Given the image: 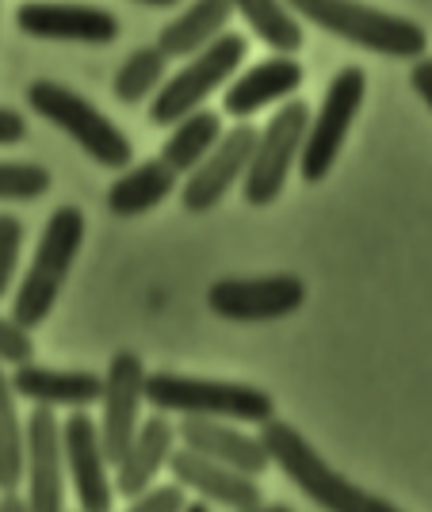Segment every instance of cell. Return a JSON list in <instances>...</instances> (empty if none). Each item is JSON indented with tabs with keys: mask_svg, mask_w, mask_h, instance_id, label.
<instances>
[{
	"mask_svg": "<svg viewBox=\"0 0 432 512\" xmlns=\"http://www.w3.org/2000/svg\"><path fill=\"white\" fill-rule=\"evenodd\" d=\"M303 65L295 62L291 54H272L264 62H253L245 73H238L226 92H222V111L238 123H249L257 111L291 100L303 88Z\"/></svg>",
	"mask_w": 432,
	"mask_h": 512,
	"instance_id": "15",
	"label": "cell"
},
{
	"mask_svg": "<svg viewBox=\"0 0 432 512\" xmlns=\"http://www.w3.org/2000/svg\"><path fill=\"white\" fill-rule=\"evenodd\" d=\"M234 512H295V509H291V505H264V501H260L253 509H234Z\"/></svg>",
	"mask_w": 432,
	"mask_h": 512,
	"instance_id": "33",
	"label": "cell"
},
{
	"mask_svg": "<svg viewBox=\"0 0 432 512\" xmlns=\"http://www.w3.org/2000/svg\"><path fill=\"white\" fill-rule=\"evenodd\" d=\"M50 192V172L35 161H0V203H31Z\"/></svg>",
	"mask_w": 432,
	"mask_h": 512,
	"instance_id": "26",
	"label": "cell"
},
{
	"mask_svg": "<svg viewBox=\"0 0 432 512\" xmlns=\"http://www.w3.org/2000/svg\"><path fill=\"white\" fill-rule=\"evenodd\" d=\"M306 283L295 272H272V276H230L215 279L207 287L211 314L226 321H280L303 310Z\"/></svg>",
	"mask_w": 432,
	"mask_h": 512,
	"instance_id": "9",
	"label": "cell"
},
{
	"mask_svg": "<svg viewBox=\"0 0 432 512\" xmlns=\"http://www.w3.org/2000/svg\"><path fill=\"white\" fill-rule=\"evenodd\" d=\"M27 138V119L12 107H0V146H16Z\"/></svg>",
	"mask_w": 432,
	"mask_h": 512,
	"instance_id": "30",
	"label": "cell"
},
{
	"mask_svg": "<svg viewBox=\"0 0 432 512\" xmlns=\"http://www.w3.org/2000/svg\"><path fill=\"white\" fill-rule=\"evenodd\" d=\"M260 440L272 455V467L283 470V478L303 490L318 509L325 512H406L394 501L379 497V493L364 490L356 482H348L341 470H333L314 444L306 440L295 425H287L280 417H272L268 425H260Z\"/></svg>",
	"mask_w": 432,
	"mask_h": 512,
	"instance_id": "1",
	"label": "cell"
},
{
	"mask_svg": "<svg viewBox=\"0 0 432 512\" xmlns=\"http://www.w3.org/2000/svg\"><path fill=\"white\" fill-rule=\"evenodd\" d=\"M249 58V39L238 31H222L207 50H199L188 58L184 69H176L165 77V85L157 88L150 104L153 127H176L184 115H192L207 104L222 85L234 81L241 65Z\"/></svg>",
	"mask_w": 432,
	"mask_h": 512,
	"instance_id": "5",
	"label": "cell"
},
{
	"mask_svg": "<svg viewBox=\"0 0 432 512\" xmlns=\"http://www.w3.org/2000/svg\"><path fill=\"white\" fill-rule=\"evenodd\" d=\"M16 27L46 43L108 46L119 39V20L96 4H65V0H27L16 8Z\"/></svg>",
	"mask_w": 432,
	"mask_h": 512,
	"instance_id": "14",
	"label": "cell"
},
{
	"mask_svg": "<svg viewBox=\"0 0 432 512\" xmlns=\"http://www.w3.org/2000/svg\"><path fill=\"white\" fill-rule=\"evenodd\" d=\"M138 4H146V8H176L180 0H138Z\"/></svg>",
	"mask_w": 432,
	"mask_h": 512,
	"instance_id": "34",
	"label": "cell"
},
{
	"mask_svg": "<svg viewBox=\"0 0 432 512\" xmlns=\"http://www.w3.org/2000/svg\"><path fill=\"white\" fill-rule=\"evenodd\" d=\"M169 470H173V482L180 490H192L195 497H203L207 505H222V509H253L264 501L257 478L241 474V470H230L199 455L192 448H176L173 459H169Z\"/></svg>",
	"mask_w": 432,
	"mask_h": 512,
	"instance_id": "16",
	"label": "cell"
},
{
	"mask_svg": "<svg viewBox=\"0 0 432 512\" xmlns=\"http://www.w3.org/2000/svg\"><path fill=\"white\" fill-rule=\"evenodd\" d=\"M23 440V478H27V512H65V451L62 421L50 406H39L27 421Z\"/></svg>",
	"mask_w": 432,
	"mask_h": 512,
	"instance_id": "12",
	"label": "cell"
},
{
	"mask_svg": "<svg viewBox=\"0 0 432 512\" xmlns=\"http://www.w3.org/2000/svg\"><path fill=\"white\" fill-rule=\"evenodd\" d=\"M165 77H169V58L157 46H142V50H134L127 62L119 65V73L111 81V92L123 104H142V100L157 96V88L165 85Z\"/></svg>",
	"mask_w": 432,
	"mask_h": 512,
	"instance_id": "25",
	"label": "cell"
},
{
	"mask_svg": "<svg viewBox=\"0 0 432 512\" xmlns=\"http://www.w3.org/2000/svg\"><path fill=\"white\" fill-rule=\"evenodd\" d=\"M27 104L35 115H43L46 123H54L62 134H69L96 165L130 169V157H134L130 138L81 92L58 85V81H31L27 85Z\"/></svg>",
	"mask_w": 432,
	"mask_h": 512,
	"instance_id": "6",
	"label": "cell"
},
{
	"mask_svg": "<svg viewBox=\"0 0 432 512\" xmlns=\"http://www.w3.org/2000/svg\"><path fill=\"white\" fill-rule=\"evenodd\" d=\"M410 85H413V92L429 104V111H432V58H417L413 62V69H410Z\"/></svg>",
	"mask_w": 432,
	"mask_h": 512,
	"instance_id": "31",
	"label": "cell"
},
{
	"mask_svg": "<svg viewBox=\"0 0 432 512\" xmlns=\"http://www.w3.org/2000/svg\"><path fill=\"white\" fill-rule=\"evenodd\" d=\"M230 8L253 27L260 43L272 46L276 54H295L303 46V23L295 20V12L283 0H230Z\"/></svg>",
	"mask_w": 432,
	"mask_h": 512,
	"instance_id": "23",
	"label": "cell"
},
{
	"mask_svg": "<svg viewBox=\"0 0 432 512\" xmlns=\"http://www.w3.org/2000/svg\"><path fill=\"white\" fill-rule=\"evenodd\" d=\"M81 241H85V214H81V207L65 203V207H58L46 218L35 260H31L20 291H16V302H12V321L16 325L35 329V325H43L50 318V310H54V302H58L65 287V276H69L73 260L81 253Z\"/></svg>",
	"mask_w": 432,
	"mask_h": 512,
	"instance_id": "4",
	"label": "cell"
},
{
	"mask_svg": "<svg viewBox=\"0 0 432 512\" xmlns=\"http://www.w3.org/2000/svg\"><path fill=\"white\" fill-rule=\"evenodd\" d=\"M169 130H173V134L165 138V146H161L157 157H161L176 176H188L195 165H203L207 153L218 146V138L226 134V130H222V115H218V111H207V107L184 115V119Z\"/></svg>",
	"mask_w": 432,
	"mask_h": 512,
	"instance_id": "22",
	"label": "cell"
},
{
	"mask_svg": "<svg viewBox=\"0 0 432 512\" xmlns=\"http://www.w3.org/2000/svg\"><path fill=\"white\" fill-rule=\"evenodd\" d=\"M364 96H368V73L360 65H345L333 73V81L322 96V107L310 115V127H306L303 157H299V172H303L306 184L325 180L329 169L337 165Z\"/></svg>",
	"mask_w": 432,
	"mask_h": 512,
	"instance_id": "7",
	"label": "cell"
},
{
	"mask_svg": "<svg viewBox=\"0 0 432 512\" xmlns=\"http://www.w3.org/2000/svg\"><path fill=\"white\" fill-rule=\"evenodd\" d=\"M12 390L16 398H27L35 406H69L88 409L100 402L104 379L92 371H62V367H39V363H20L12 371Z\"/></svg>",
	"mask_w": 432,
	"mask_h": 512,
	"instance_id": "19",
	"label": "cell"
},
{
	"mask_svg": "<svg viewBox=\"0 0 432 512\" xmlns=\"http://www.w3.org/2000/svg\"><path fill=\"white\" fill-rule=\"evenodd\" d=\"M283 4L348 46H360L383 58H410V62L425 58L429 35L421 23L371 8L364 0H283Z\"/></svg>",
	"mask_w": 432,
	"mask_h": 512,
	"instance_id": "3",
	"label": "cell"
},
{
	"mask_svg": "<svg viewBox=\"0 0 432 512\" xmlns=\"http://www.w3.org/2000/svg\"><path fill=\"white\" fill-rule=\"evenodd\" d=\"M20 249H23V222L16 214L0 211V299L8 295V287L16 279Z\"/></svg>",
	"mask_w": 432,
	"mask_h": 512,
	"instance_id": "27",
	"label": "cell"
},
{
	"mask_svg": "<svg viewBox=\"0 0 432 512\" xmlns=\"http://www.w3.org/2000/svg\"><path fill=\"white\" fill-rule=\"evenodd\" d=\"M257 134L260 130H253L249 123H238V127H230L218 138V146L207 153V161L195 165L188 172V180H184V188H180L184 211L188 214L215 211L218 203L238 188L241 180H245V172H249L253 150H257Z\"/></svg>",
	"mask_w": 432,
	"mask_h": 512,
	"instance_id": "11",
	"label": "cell"
},
{
	"mask_svg": "<svg viewBox=\"0 0 432 512\" xmlns=\"http://www.w3.org/2000/svg\"><path fill=\"white\" fill-rule=\"evenodd\" d=\"M35 356V341H31V329L16 325L12 318H0V363H31Z\"/></svg>",
	"mask_w": 432,
	"mask_h": 512,
	"instance_id": "28",
	"label": "cell"
},
{
	"mask_svg": "<svg viewBox=\"0 0 432 512\" xmlns=\"http://www.w3.org/2000/svg\"><path fill=\"white\" fill-rule=\"evenodd\" d=\"M180 512H211V505H207V501H195V505L188 501V505H184Z\"/></svg>",
	"mask_w": 432,
	"mask_h": 512,
	"instance_id": "35",
	"label": "cell"
},
{
	"mask_svg": "<svg viewBox=\"0 0 432 512\" xmlns=\"http://www.w3.org/2000/svg\"><path fill=\"white\" fill-rule=\"evenodd\" d=\"M176 184H180V176L161 157H150V161L130 165V169H123L115 176V184L108 188V211L115 218L150 214L176 192Z\"/></svg>",
	"mask_w": 432,
	"mask_h": 512,
	"instance_id": "20",
	"label": "cell"
},
{
	"mask_svg": "<svg viewBox=\"0 0 432 512\" xmlns=\"http://www.w3.org/2000/svg\"><path fill=\"white\" fill-rule=\"evenodd\" d=\"M184 505H188V497H184V490L173 482V486H150L142 497L130 501L127 512H180Z\"/></svg>",
	"mask_w": 432,
	"mask_h": 512,
	"instance_id": "29",
	"label": "cell"
},
{
	"mask_svg": "<svg viewBox=\"0 0 432 512\" xmlns=\"http://www.w3.org/2000/svg\"><path fill=\"white\" fill-rule=\"evenodd\" d=\"M62 451H65V478L77 493L81 512H111L115 482L111 463L100 444V428L85 409H73L62 421Z\"/></svg>",
	"mask_w": 432,
	"mask_h": 512,
	"instance_id": "13",
	"label": "cell"
},
{
	"mask_svg": "<svg viewBox=\"0 0 432 512\" xmlns=\"http://www.w3.org/2000/svg\"><path fill=\"white\" fill-rule=\"evenodd\" d=\"M0 512H27V501L16 497V493H4L0 497Z\"/></svg>",
	"mask_w": 432,
	"mask_h": 512,
	"instance_id": "32",
	"label": "cell"
},
{
	"mask_svg": "<svg viewBox=\"0 0 432 512\" xmlns=\"http://www.w3.org/2000/svg\"><path fill=\"white\" fill-rule=\"evenodd\" d=\"M23 440H27V428L20 425L12 375H8L4 363H0V493H16V486H20Z\"/></svg>",
	"mask_w": 432,
	"mask_h": 512,
	"instance_id": "24",
	"label": "cell"
},
{
	"mask_svg": "<svg viewBox=\"0 0 432 512\" xmlns=\"http://www.w3.org/2000/svg\"><path fill=\"white\" fill-rule=\"evenodd\" d=\"M176 451V425L165 417V413H153L146 417L138 432H134V440H130V448L123 451V459L115 463V493H123V497H142V493L150 490L153 482H157V474L169 467V459H173Z\"/></svg>",
	"mask_w": 432,
	"mask_h": 512,
	"instance_id": "18",
	"label": "cell"
},
{
	"mask_svg": "<svg viewBox=\"0 0 432 512\" xmlns=\"http://www.w3.org/2000/svg\"><path fill=\"white\" fill-rule=\"evenodd\" d=\"M306 127H310V107L303 100H287L257 134V150L241 180V195L249 207H268L280 199L287 176L303 157Z\"/></svg>",
	"mask_w": 432,
	"mask_h": 512,
	"instance_id": "8",
	"label": "cell"
},
{
	"mask_svg": "<svg viewBox=\"0 0 432 512\" xmlns=\"http://www.w3.org/2000/svg\"><path fill=\"white\" fill-rule=\"evenodd\" d=\"M176 440H184V448L199 451L207 459H215L222 467L241 470L249 478H260L272 467V455L264 448L260 436L241 432L234 421H207V417H180L176 425Z\"/></svg>",
	"mask_w": 432,
	"mask_h": 512,
	"instance_id": "17",
	"label": "cell"
},
{
	"mask_svg": "<svg viewBox=\"0 0 432 512\" xmlns=\"http://www.w3.org/2000/svg\"><path fill=\"white\" fill-rule=\"evenodd\" d=\"M146 363L134 352H115L104 375V394H100V444L115 467L130 448L134 432L142 425V406H146Z\"/></svg>",
	"mask_w": 432,
	"mask_h": 512,
	"instance_id": "10",
	"label": "cell"
},
{
	"mask_svg": "<svg viewBox=\"0 0 432 512\" xmlns=\"http://www.w3.org/2000/svg\"><path fill=\"white\" fill-rule=\"evenodd\" d=\"M146 406L165 417H207L234 425H268L276 417V398L260 386L176 375V371L146 375Z\"/></svg>",
	"mask_w": 432,
	"mask_h": 512,
	"instance_id": "2",
	"label": "cell"
},
{
	"mask_svg": "<svg viewBox=\"0 0 432 512\" xmlns=\"http://www.w3.org/2000/svg\"><path fill=\"white\" fill-rule=\"evenodd\" d=\"M234 16L230 0H192L176 20H169L157 35V50L165 58H192L215 43Z\"/></svg>",
	"mask_w": 432,
	"mask_h": 512,
	"instance_id": "21",
	"label": "cell"
}]
</instances>
